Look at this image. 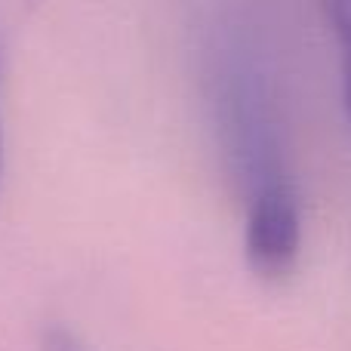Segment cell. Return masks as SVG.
Here are the masks:
<instances>
[{"label": "cell", "instance_id": "obj_1", "mask_svg": "<svg viewBox=\"0 0 351 351\" xmlns=\"http://www.w3.org/2000/svg\"><path fill=\"white\" fill-rule=\"evenodd\" d=\"M206 93L219 148L243 197V259L259 280L280 284L302 259V194L287 158L284 121L265 59L241 28L210 47Z\"/></svg>", "mask_w": 351, "mask_h": 351}, {"label": "cell", "instance_id": "obj_2", "mask_svg": "<svg viewBox=\"0 0 351 351\" xmlns=\"http://www.w3.org/2000/svg\"><path fill=\"white\" fill-rule=\"evenodd\" d=\"M327 25L336 37L339 53V84H342V108L351 123V0H321Z\"/></svg>", "mask_w": 351, "mask_h": 351}, {"label": "cell", "instance_id": "obj_3", "mask_svg": "<svg viewBox=\"0 0 351 351\" xmlns=\"http://www.w3.org/2000/svg\"><path fill=\"white\" fill-rule=\"evenodd\" d=\"M40 351H86V346L77 339V333L62 324H49L43 330V339H40Z\"/></svg>", "mask_w": 351, "mask_h": 351}, {"label": "cell", "instance_id": "obj_4", "mask_svg": "<svg viewBox=\"0 0 351 351\" xmlns=\"http://www.w3.org/2000/svg\"><path fill=\"white\" fill-rule=\"evenodd\" d=\"M0 179H3V130H0Z\"/></svg>", "mask_w": 351, "mask_h": 351}]
</instances>
